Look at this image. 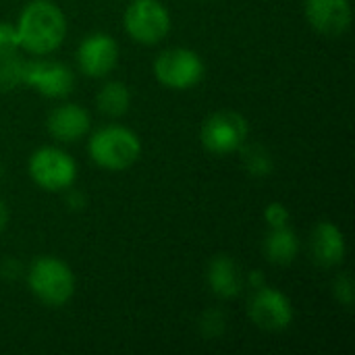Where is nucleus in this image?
Segmentation results:
<instances>
[{"label":"nucleus","mask_w":355,"mask_h":355,"mask_svg":"<svg viewBox=\"0 0 355 355\" xmlns=\"http://www.w3.org/2000/svg\"><path fill=\"white\" fill-rule=\"evenodd\" d=\"M6 223H8V210H6V204L0 200V233L6 229Z\"/></svg>","instance_id":"5701e85b"},{"label":"nucleus","mask_w":355,"mask_h":355,"mask_svg":"<svg viewBox=\"0 0 355 355\" xmlns=\"http://www.w3.org/2000/svg\"><path fill=\"white\" fill-rule=\"evenodd\" d=\"M23 67L25 62L15 54L0 56V92H10L23 83Z\"/></svg>","instance_id":"f3484780"},{"label":"nucleus","mask_w":355,"mask_h":355,"mask_svg":"<svg viewBox=\"0 0 355 355\" xmlns=\"http://www.w3.org/2000/svg\"><path fill=\"white\" fill-rule=\"evenodd\" d=\"M77 62L87 77H106L119 62V46L108 33H92L79 44Z\"/></svg>","instance_id":"9d476101"},{"label":"nucleus","mask_w":355,"mask_h":355,"mask_svg":"<svg viewBox=\"0 0 355 355\" xmlns=\"http://www.w3.org/2000/svg\"><path fill=\"white\" fill-rule=\"evenodd\" d=\"M27 283L31 293L46 306H64L75 293L73 270L58 258L42 256L35 258L27 270Z\"/></svg>","instance_id":"7ed1b4c3"},{"label":"nucleus","mask_w":355,"mask_h":355,"mask_svg":"<svg viewBox=\"0 0 355 355\" xmlns=\"http://www.w3.org/2000/svg\"><path fill=\"white\" fill-rule=\"evenodd\" d=\"M208 283L214 295L223 300H233L241 293L243 279L237 262L229 256H214L208 266Z\"/></svg>","instance_id":"4468645a"},{"label":"nucleus","mask_w":355,"mask_h":355,"mask_svg":"<svg viewBox=\"0 0 355 355\" xmlns=\"http://www.w3.org/2000/svg\"><path fill=\"white\" fill-rule=\"evenodd\" d=\"M202 329H204V335L206 337H218L225 331V316L218 310L206 312L204 314V320H202Z\"/></svg>","instance_id":"aec40b11"},{"label":"nucleus","mask_w":355,"mask_h":355,"mask_svg":"<svg viewBox=\"0 0 355 355\" xmlns=\"http://www.w3.org/2000/svg\"><path fill=\"white\" fill-rule=\"evenodd\" d=\"M156 79L171 89H189L204 77V62L198 52L187 48L164 50L154 62Z\"/></svg>","instance_id":"0eeeda50"},{"label":"nucleus","mask_w":355,"mask_h":355,"mask_svg":"<svg viewBox=\"0 0 355 355\" xmlns=\"http://www.w3.org/2000/svg\"><path fill=\"white\" fill-rule=\"evenodd\" d=\"M248 312L252 322L268 333H281L293 322V308L289 297L266 285L256 289L248 304Z\"/></svg>","instance_id":"6e6552de"},{"label":"nucleus","mask_w":355,"mask_h":355,"mask_svg":"<svg viewBox=\"0 0 355 355\" xmlns=\"http://www.w3.org/2000/svg\"><path fill=\"white\" fill-rule=\"evenodd\" d=\"M87 152L98 166L106 171H125L137 162L141 154V141L127 127L106 125L89 137Z\"/></svg>","instance_id":"f03ea898"},{"label":"nucleus","mask_w":355,"mask_h":355,"mask_svg":"<svg viewBox=\"0 0 355 355\" xmlns=\"http://www.w3.org/2000/svg\"><path fill=\"white\" fill-rule=\"evenodd\" d=\"M264 218H266V223H268L270 229L285 227V225L289 223V210H287L283 204L275 202V204H270V206L264 210Z\"/></svg>","instance_id":"412c9836"},{"label":"nucleus","mask_w":355,"mask_h":355,"mask_svg":"<svg viewBox=\"0 0 355 355\" xmlns=\"http://www.w3.org/2000/svg\"><path fill=\"white\" fill-rule=\"evenodd\" d=\"M19 50V35L17 29L8 23H0V56L15 54Z\"/></svg>","instance_id":"6ab92c4d"},{"label":"nucleus","mask_w":355,"mask_h":355,"mask_svg":"<svg viewBox=\"0 0 355 355\" xmlns=\"http://www.w3.org/2000/svg\"><path fill=\"white\" fill-rule=\"evenodd\" d=\"M335 295L345 306L354 304V283H352V277L347 272H343L335 279Z\"/></svg>","instance_id":"4be33fe9"},{"label":"nucleus","mask_w":355,"mask_h":355,"mask_svg":"<svg viewBox=\"0 0 355 355\" xmlns=\"http://www.w3.org/2000/svg\"><path fill=\"white\" fill-rule=\"evenodd\" d=\"M250 283L258 289V287H262L264 285V277L256 270V272H252V277H250Z\"/></svg>","instance_id":"b1692460"},{"label":"nucleus","mask_w":355,"mask_h":355,"mask_svg":"<svg viewBox=\"0 0 355 355\" xmlns=\"http://www.w3.org/2000/svg\"><path fill=\"white\" fill-rule=\"evenodd\" d=\"M23 83L31 85L46 98H64L73 92V71L54 60H31L23 67Z\"/></svg>","instance_id":"1a4fd4ad"},{"label":"nucleus","mask_w":355,"mask_h":355,"mask_svg":"<svg viewBox=\"0 0 355 355\" xmlns=\"http://www.w3.org/2000/svg\"><path fill=\"white\" fill-rule=\"evenodd\" d=\"M19 48L31 54L54 52L67 33V21L62 10L50 0H31L19 15L17 21Z\"/></svg>","instance_id":"f257e3e1"},{"label":"nucleus","mask_w":355,"mask_h":355,"mask_svg":"<svg viewBox=\"0 0 355 355\" xmlns=\"http://www.w3.org/2000/svg\"><path fill=\"white\" fill-rule=\"evenodd\" d=\"M250 127L243 114L233 110H218L210 114L202 125V146L216 156H227L243 148Z\"/></svg>","instance_id":"20e7f679"},{"label":"nucleus","mask_w":355,"mask_h":355,"mask_svg":"<svg viewBox=\"0 0 355 355\" xmlns=\"http://www.w3.org/2000/svg\"><path fill=\"white\" fill-rule=\"evenodd\" d=\"M243 162L248 171L256 177H266L272 173V158L262 146H254V144L248 146L243 150Z\"/></svg>","instance_id":"a211bd4d"},{"label":"nucleus","mask_w":355,"mask_h":355,"mask_svg":"<svg viewBox=\"0 0 355 355\" xmlns=\"http://www.w3.org/2000/svg\"><path fill=\"white\" fill-rule=\"evenodd\" d=\"M306 17L322 35H341L352 25L349 0H306Z\"/></svg>","instance_id":"9b49d317"},{"label":"nucleus","mask_w":355,"mask_h":355,"mask_svg":"<svg viewBox=\"0 0 355 355\" xmlns=\"http://www.w3.org/2000/svg\"><path fill=\"white\" fill-rule=\"evenodd\" d=\"M264 254L275 264H291L300 254V239L287 225L270 229L264 239Z\"/></svg>","instance_id":"2eb2a0df"},{"label":"nucleus","mask_w":355,"mask_h":355,"mask_svg":"<svg viewBox=\"0 0 355 355\" xmlns=\"http://www.w3.org/2000/svg\"><path fill=\"white\" fill-rule=\"evenodd\" d=\"M127 33L146 46L158 44L171 31V15L160 0H133L125 12Z\"/></svg>","instance_id":"423d86ee"},{"label":"nucleus","mask_w":355,"mask_h":355,"mask_svg":"<svg viewBox=\"0 0 355 355\" xmlns=\"http://www.w3.org/2000/svg\"><path fill=\"white\" fill-rule=\"evenodd\" d=\"M310 254L318 266L331 268L345 258V239L337 225L318 223L310 235Z\"/></svg>","instance_id":"ddd939ff"},{"label":"nucleus","mask_w":355,"mask_h":355,"mask_svg":"<svg viewBox=\"0 0 355 355\" xmlns=\"http://www.w3.org/2000/svg\"><path fill=\"white\" fill-rule=\"evenodd\" d=\"M29 175L35 185L46 191H60L69 189L77 179V164L75 160L52 146L40 148L29 158Z\"/></svg>","instance_id":"39448f33"},{"label":"nucleus","mask_w":355,"mask_h":355,"mask_svg":"<svg viewBox=\"0 0 355 355\" xmlns=\"http://www.w3.org/2000/svg\"><path fill=\"white\" fill-rule=\"evenodd\" d=\"M98 108L102 114L106 116H123L127 110H129V104H131V94H129V87L121 81H110L106 83L100 92H98Z\"/></svg>","instance_id":"dca6fc26"},{"label":"nucleus","mask_w":355,"mask_h":355,"mask_svg":"<svg viewBox=\"0 0 355 355\" xmlns=\"http://www.w3.org/2000/svg\"><path fill=\"white\" fill-rule=\"evenodd\" d=\"M46 125H48V133L54 139L71 144V141H77L87 135L92 116L79 104H62L48 114Z\"/></svg>","instance_id":"f8f14e48"}]
</instances>
